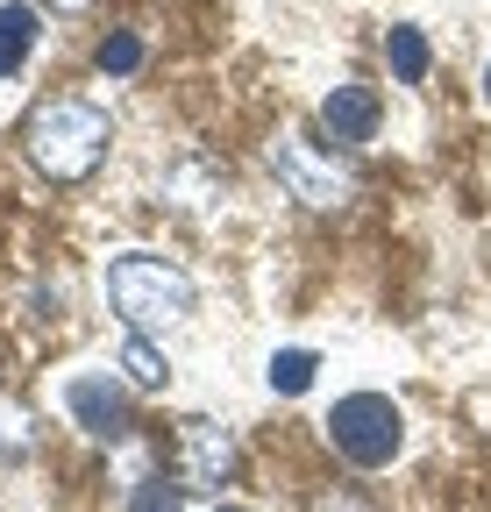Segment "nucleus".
<instances>
[{
    "instance_id": "nucleus-12",
    "label": "nucleus",
    "mask_w": 491,
    "mask_h": 512,
    "mask_svg": "<svg viewBox=\"0 0 491 512\" xmlns=\"http://www.w3.org/2000/svg\"><path fill=\"white\" fill-rule=\"evenodd\" d=\"M29 448H36V434H29V413L0 399V470H15V463L29 456Z\"/></svg>"
},
{
    "instance_id": "nucleus-10",
    "label": "nucleus",
    "mask_w": 491,
    "mask_h": 512,
    "mask_svg": "<svg viewBox=\"0 0 491 512\" xmlns=\"http://www.w3.org/2000/svg\"><path fill=\"white\" fill-rule=\"evenodd\" d=\"M121 370H129V384H143V392H157V384L171 377V363H164V349H157L150 335H129V349H121Z\"/></svg>"
},
{
    "instance_id": "nucleus-13",
    "label": "nucleus",
    "mask_w": 491,
    "mask_h": 512,
    "mask_svg": "<svg viewBox=\"0 0 491 512\" xmlns=\"http://www.w3.org/2000/svg\"><path fill=\"white\" fill-rule=\"evenodd\" d=\"M136 64H143V36H107V43H100V72L129 79Z\"/></svg>"
},
{
    "instance_id": "nucleus-17",
    "label": "nucleus",
    "mask_w": 491,
    "mask_h": 512,
    "mask_svg": "<svg viewBox=\"0 0 491 512\" xmlns=\"http://www.w3.org/2000/svg\"><path fill=\"white\" fill-rule=\"evenodd\" d=\"M484 100H491V72H484Z\"/></svg>"
},
{
    "instance_id": "nucleus-9",
    "label": "nucleus",
    "mask_w": 491,
    "mask_h": 512,
    "mask_svg": "<svg viewBox=\"0 0 491 512\" xmlns=\"http://www.w3.org/2000/svg\"><path fill=\"white\" fill-rule=\"evenodd\" d=\"M385 57H392V79H399V86H420V79H427V64H435V57H427V36L406 29V22L385 36Z\"/></svg>"
},
{
    "instance_id": "nucleus-1",
    "label": "nucleus",
    "mask_w": 491,
    "mask_h": 512,
    "mask_svg": "<svg viewBox=\"0 0 491 512\" xmlns=\"http://www.w3.org/2000/svg\"><path fill=\"white\" fill-rule=\"evenodd\" d=\"M29 164L43 171V178H57V185H79V178H93L100 171V157H107V143H114V121L100 114V107H86V100H50V107H36L29 114Z\"/></svg>"
},
{
    "instance_id": "nucleus-7",
    "label": "nucleus",
    "mask_w": 491,
    "mask_h": 512,
    "mask_svg": "<svg viewBox=\"0 0 491 512\" xmlns=\"http://www.w3.org/2000/svg\"><path fill=\"white\" fill-rule=\"evenodd\" d=\"M65 406H72V420H79L86 434H100V441L129 434V399H121V384H114V377H72Z\"/></svg>"
},
{
    "instance_id": "nucleus-2",
    "label": "nucleus",
    "mask_w": 491,
    "mask_h": 512,
    "mask_svg": "<svg viewBox=\"0 0 491 512\" xmlns=\"http://www.w3.org/2000/svg\"><path fill=\"white\" fill-rule=\"evenodd\" d=\"M107 299H114L121 320H129V335H164L200 306L193 278L178 264H164V256H150V249H129V256L107 264Z\"/></svg>"
},
{
    "instance_id": "nucleus-16",
    "label": "nucleus",
    "mask_w": 491,
    "mask_h": 512,
    "mask_svg": "<svg viewBox=\"0 0 491 512\" xmlns=\"http://www.w3.org/2000/svg\"><path fill=\"white\" fill-rule=\"evenodd\" d=\"M214 512H250V505H214Z\"/></svg>"
},
{
    "instance_id": "nucleus-14",
    "label": "nucleus",
    "mask_w": 491,
    "mask_h": 512,
    "mask_svg": "<svg viewBox=\"0 0 491 512\" xmlns=\"http://www.w3.org/2000/svg\"><path fill=\"white\" fill-rule=\"evenodd\" d=\"M178 491H186V484H164V477H150V484H136L129 512H178Z\"/></svg>"
},
{
    "instance_id": "nucleus-5",
    "label": "nucleus",
    "mask_w": 491,
    "mask_h": 512,
    "mask_svg": "<svg viewBox=\"0 0 491 512\" xmlns=\"http://www.w3.org/2000/svg\"><path fill=\"white\" fill-rule=\"evenodd\" d=\"M235 477V434L221 420H186L178 427V484L186 491H221Z\"/></svg>"
},
{
    "instance_id": "nucleus-8",
    "label": "nucleus",
    "mask_w": 491,
    "mask_h": 512,
    "mask_svg": "<svg viewBox=\"0 0 491 512\" xmlns=\"http://www.w3.org/2000/svg\"><path fill=\"white\" fill-rule=\"evenodd\" d=\"M36 8L29 0H8V8H0V79H15L22 64H29V50H36Z\"/></svg>"
},
{
    "instance_id": "nucleus-11",
    "label": "nucleus",
    "mask_w": 491,
    "mask_h": 512,
    "mask_svg": "<svg viewBox=\"0 0 491 512\" xmlns=\"http://www.w3.org/2000/svg\"><path fill=\"white\" fill-rule=\"evenodd\" d=\"M314 370H321V363H314V356H306V349H278V356H271V392H285V399H299V392H306V384H314Z\"/></svg>"
},
{
    "instance_id": "nucleus-4",
    "label": "nucleus",
    "mask_w": 491,
    "mask_h": 512,
    "mask_svg": "<svg viewBox=\"0 0 491 512\" xmlns=\"http://www.w3.org/2000/svg\"><path fill=\"white\" fill-rule=\"evenodd\" d=\"M271 164H278V185L292 192L299 207H314V214L342 207L349 192H356L349 164H335V150H321V143H306V136H285V143L271 150Z\"/></svg>"
},
{
    "instance_id": "nucleus-3",
    "label": "nucleus",
    "mask_w": 491,
    "mask_h": 512,
    "mask_svg": "<svg viewBox=\"0 0 491 512\" xmlns=\"http://www.w3.org/2000/svg\"><path fill=\"white\" fill-rule=\"evenodd\" d=\"M328 441H335V456H349L356 470H385L406 448V413L385 392H349L328 413Z\"/></svg>"
},
{
    "instance_id": "nucleus-6",
    "label": "nucleus",
    "mask_w": 491,
    "mask_h": 512,
    "mask_svg": "<svg viewBox=\"0 0 491 512\" xmlns=\"http://www.w3.org/2000/svg\"><path fill=\"white\" fill-rule=\"evenodd\" d=\"M378 93L371 86H335L328 100H321V136L328 143H342V150H356V143H371L378 136Z\"/></svg>"
},
{
    "instance_id": "nucleus-15",
    "label": "nucleus",
    "mask_w": 491,
    "mask_h": 512,
    "mask_svg": "<svg viewBox=\"0 0 491 512\" xmlns=\"http://www.w3.org/2000/svg\"><path fill=\"white\" fill-rule=\"evenodd\" d=\"M314 512H371V505H363V498H349V491H335V498H321Z\"/></svg>"
}]
</instances>
